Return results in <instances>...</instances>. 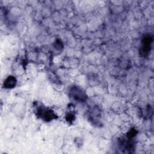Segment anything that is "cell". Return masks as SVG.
Returning <instances> with one entry per match:
<instances>
[{
    "instance_id": "obj_1",
    "label": "cell",
    "mask_w": 154,
    "mask_h": 154,
    "mask_svg": "<svg viewBox=\"0 0 154 154\" xmlns=\"http://www.w3.org/2000/svg\"><path fill=\"white\" fill-rule=\"evenodd\" d=\"M70 97L76 102H84L87 99V94L85 91L78 86H73L69 91Z\"/></svg>"
},
{
    "instance_id": "obj_2",
    "label": "cell",
    "mask_w": 154,
    "mask_h": 154,
    "mask_svg": "<svg viewBox=\"0 0 154 154\" xmlns=\"http://www.w3.org/2000/svg\"><path fill=\"white\" fill-rule=\"evenodd\" d=\"M37 115L38 116V117H41L43 120L47 122L51 121L57 117L56 116V114H55L52 110L47 108H39L37 110Z\"/></svg>"
},
{
    "instance_id": "obj_3",
    "label": "cell",
    "mask_w": 154,
    "mask_h": 154,
    "mask_svg": "<svg viewBox=\"0 0 154 154\" xmlns=\"http://www.w3.org/2000/svg\"><path fill=\"white\" fill-rule=\"evenodd\" d=\"M152 42V37L150 35L146 36L142 42V46L141 51L144 55H146L150 52L151 48V44Z\"/></svg>"
},
{
    "instance_id": "obj_4",
    "label": "cell",
    "mask_w": 154,
    "mask_h": 154,
    "mask_svg": "<svg viewBox=\"0 0 154 154\" xmlns=\"http://www.w3.org/2000/svg\"><path fill=\"white\" fill-rule=\"evenodd\" d=\"M16 84V79L14 76H8L4 81V87L7 88H13Z\"/></svg>"
},
{
    "instance_id": "obj_5",
    "label": "cell",
    "mask_w": 154,
    "mask_h": 154,
    "mask_svg": "<svg viewBox=\"0 0 154 154\" xmlns=\"http://www.w3.org/2000/svg\"><path fill=\"white\" fill-rule=\"evenodd\" d=\"M66 119L67 122L72 123L75 120V114L73 112H68L66 115Z\"/></svg>"
}]
</instances>
